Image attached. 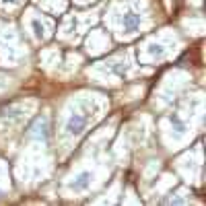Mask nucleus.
Returning a JSON list of instances; mask_svg holds the SVG:
<instances>
[{"instance_id":"nucleus-1","label":"nucleus","mask_w":206,"mask_h":206,"mask_svg":"<svg viewBox=\"0 0 206 206\" xmlns=\"http://www.w3.org/2000/svg\"><path fill=\"white\" fill-rule=\"evenodd\" d=\"M136 21H138L136 14H126V19H124V23L130 25V27H134V25H136Z\"/></svg>"},{"instance_id":"nucleus-2","label":"nucleus","mask_w":206,"mask_h":206,"mask_svg":"<svg viewBox=\"0 0 206 206\" xmlns=\"http://www.w3.org/2000/svg\"><path fill=\"white\" fill-rule=\"evenodd\" d=\"M87 182H89V177H87V175H80V179L74 183V185H76V188H85V185H87Z\"/></svg>"},{"instance_id":"nucleus-3","label":"nucleus","mask_w":206,"mask_h":206,"mask_svg":"<svg viewBox=\"0 0 206 206\" xmlns=\"http://www.w3.org/2000/svg\"><path fill=\"white\" fill-rule=\"evenodd\" d=\"M11 2H17V0H11Z\"/></svg>"}]
</instances>
